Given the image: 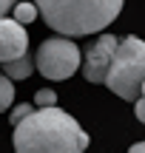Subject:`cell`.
<instances>
[{"instance_id":"1","label":"cell","mask_w":145,"mask_h":153,"mask_svg":"<svg viewBox=\"0 0 145 153\" xmlns=\"http://www.w3.org/2000/svg\"><path fill=\"white\" fill-rule=\"evenodd\" d=\"M14 153H85L88 133L71 114L51 108H37L14 125Z\"/></svg>"},{"instance_id":"2","label":"cell","mask_w":145,"mask_h":153,"mask_svg":"<svg viewBox=\"0 0 145 153\" xmlns=\"http://www.w3.org/2000/svg\"><path fill=\"white\" fill-rule=\"evenodd\" d=\"M46 26L63 37H88L117 20L125 0H34Z\"/></svg>"},{"instance_id":"3","label":"cell","mask_w":145,"mask_h":153,"mask_svg":"<svg viewBox=\"0 0 145 153\" xmlns=\"http://www.w3.org/2000/svg\"><path fill=\"white\" fill-rule=\"evenodd\" d=\"M142 82H145V40L128 34L117 43V51L111 57L102 85H108L111 94H117L125 102H137Z\"/></svg>"},{"instance_id":"4","label":"cell","mask_w":145,"mask_h":153,"mask_svg":"<svg viewBox=\"0 0 145 153\" xmlns=\"http://www.w3.org/2000/svg\"><path fill=\"white\" fill-rule=\"evenodd\" d=\"M80 62H83V54H80V45L71 43V37H49L40 43L37 48V71L46 76V79L63 82L68 76H74L80 71Z\"/></svg>"},{"instance_id":"5","label":"cell","mask_w":145,"mask_h":153,"mask_svg":"<svg viewBox=\"0 0 145 153\" xmlns=\"http://www.w3.org/2000/svg\"><path fill=\"white\" fill-rule=\"evenodd\" d=\"M117 43L120 40L114 34H102L83 57V76L85 82H94V85H102L105 82V74H108V65H111V57L117 51Z\"/></svg>"},{"instance_id":"6","label":"cell","mask_w":145,"mask_h":153,"mask_svg":"<svg viewBox=\"0 0 145 153\" xmlns=\"http://www.w3.org/2000/svg\"><path fill=\"white\" fill-rule=\"evenodd\" d=\"M28 48V34L23 28V23H17L14 17H0V62H9L23 57Z\"/></svg>"},{"instance_id":"7","label":"cell","mask_w":145,"mask_h":153,"mask_svg":"<svg viewBox=\"0 0 145 153\" xmlns=\"http://www.w3.org/2000/svg\"><path fill=\"white\" fill-rule=\"evenodd\" d=\"M3 65V74L9 76V79H26V76H31L34 71V60L28 54L17 57V60H9V62H0Z\"/></svg>"},{"instance_id":"8","label":"cell","mask_w":145,"mask_h":153,"mask_svg":"<svg viewBox=\"0 0 145 153\" xmlns=\"http://www.w3.org/2000/svg\"><path fill=\"white\" fill-rule=\"evenodd\" d=\"M11 14H14V20L17 23H34L40 17V11H37V3H26V0H17L14 3V9H11Z\"/></svg>"},{"instance_id":"9","label":"cell","mask_w":145,"mask_h":153,"mask_svg":"<svg viewBox=\"0 0 145 153\" xmlns=\"http://www.w3.org/2000/svg\"><path fill=\"white\" fill-rule=\"evenodd\" d=\"M11 102H14V85H11V79L6 74H0V114L9 111Z\"/></svg>"},{"instance_id":"10","label":"cell","mask_w":145,"mask_h":153,"mask_svg":"<svg viewBox=\"0 0 145 153\" xmlns=\"http://www.w3.org/2000/svg\"><path fill=\"white\" fill-rule=\"evenodd\" d=\"M34 105H37V108H51V105H57V94L49 91V88H40V91L34 94Z\"/></svg>"},{"instance_id":"11","label":"cell","mask_w":145,"mask_h":153,"mask_svg":"<svg viewBox=\"0 0 145 153\" xmlns=\"http://www.w3.org/2000/svg\"><path fill=\"white\" fill-rule=\"evenodd\" d=\"M31 105H28V102H20V105H14V108H11V116H9V122H11V125H17V122H20V119H26V116L28 114H31Z\"/></svg>"},{"instance_id":"12","label":"cell","mask_w":145,"mask_h":153,"mask_svg":"<svg viewBox=\"0 0 145 153\" xmlns=\"http://www.w3.org/2000/svg\"><path fill=\"white\" fill-rule=\"evenodd\" d=\"M134 105H137V119H140V122H142V125H145V99L140 97V99H137V102H134Z\"/></svg>"},{"instance_id":"13","label":"cell","mask_w":145,"mask_h":153,"mask_svg":"<svg viewBox=\"0 0 145 153\" xmlns=\"http://www.w3.org/2000/svg\"><path fill=\"white\" fill-rule=\"evenodd\" d=\"M14 3H17V0H0V17L9 14V11L14 9Z\"/></svg>"},{"instance_id":"14","label":"cell","mask_w":145,"mask_h":153,"mask_svg":"<svg viewBox=\"0 0 145 153\" xmlns=\"http://www.w3.org/2000/svg\"><path fill=\"white\" fill-rule=\"evenodd\" d=\"M128 153H145V142H137V145H131Z\"/></svg>"},{"instance_id":"15","label":"cell","mask_w":145,"mask_h":153,"mask_svg":"<svg viewBox=\"0 0 145 153\" xmlns=\"http://www.w3.org/2000/svg\"><path fill=\"white\" fill-rule=\"evenodd\" d=\"M140 97H142V99H145V82H142V88H140Z\"/></svg>"}]
</instances>
